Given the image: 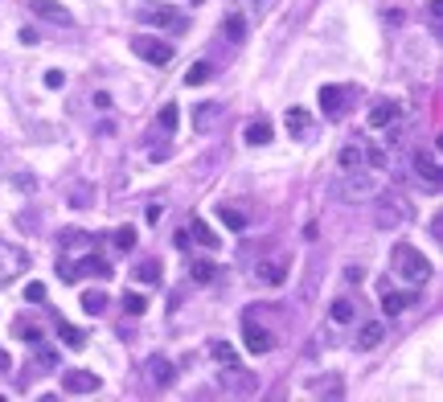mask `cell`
Instances as JSON below:
<instances>
[{
  "mask_svg": "<svg viewBox=\"0 0 443 402\" xmlns=\"http://www.w3.org/2000/svg\"><path fill=\"white\" fill-rule=\"evenodd\" d=\"M374 222H378L382 230H398V226L415 222V205H411V197H407V193H398V189L382 193V197H378V205H374Z\"/></svg>",
  "mask_w": 443,
  "mask_h": 402,
  "instance_id": "1",
  "label": "cell"
},
{
  "mask_svg": "<svg viewBox=\"0 0 443 402\" xmlns=\"http://www.w3.org/2000/svg\"><path fill=\"white\" fill-rule=\"evenodd\" d=\"M394 271H398L407 284H427V279H431V263H427L415 247H407V242L394 247Z\"/></svg>",
  "mask_w": 443,
  "mask_h": 402,
  "instance_id": "2",
  "label": "cell"
},
{
  "mask_svg": "<svg viewBox=\"0 0 443 402\" xmlns=\"http://www.w3.org/2000/svg\"><path fill=\"white\" fill-rule=\"evenodd\" d=\"M140 21L144 25H160V29H173V33H185L189 29V16L173 4H144L140 8Z\"/></svg>",
  "mask_w": 443,
  "mask_h": 402,
  "instance_id": "3",
  "label": "cell"
},
{
  "mask_svg": "<svg viewBox=\"0 0 443 402\" xmlns=\"http://www.w3.org/2000/svg\"><path fill=\"white\" fill-rule=\"evenodd\" d=\"M25 271H29V251L16 247V242H0V288L21 279Z\"/></svg>",
  "mask_w": 443,
  "mask_h": 402,
  "instance_id": "4",
  "label": "cell"
},
{
  "mask_svg": "<svg viewBox=\"0 0 443 402\" xmlns=\"http://www.w3.org/2000/svg\"><path fill=\"white\" fill-rule=\"evenodd\" d=\"M131 53H136V58H144L148 66H168V62H173V45H168V41H160V37H148V33L131 37Z\"/></svg>",
  "mask_w": 443,
  "mask_h": 402,
  "instance_id": "5",
  "label": "cell"
},
{
  "mask_svg": "<svg viewBox=\"0 0 443 402\" xmlns=\"http://www.w3.org/2000/svg\"><path fill=\"white\" fill-rule=\"evenodd\" d=\"M62 386H66V394H78V399H86V394H99V374H90V370H70L66 378H62Z\"/></svg>",
  "mask_w": 443,
  "mask_h": 402,
  "instance_id": "6",
  "label": "cell"
},
{
  "mask_svg": "<svg viewBox=\"0 0 443 402\" xmlns=\"http://www.w3.org/2000/svg\"><path fill=\"white\" fill-rule=\"evenodd\" d=\"M242 341H246V349H251V353H271V345H275V337H271L263 325H255L251 316L242 321Z\"/></svg>",
  "mask_w": 443,
  "mask_h": 402,
  "instance_id": "7",
  "label": "cell"
},
{
  "mask_svg": "<svg viewBox=\"0 0 443 402\" xmlns=\"http://www.w3.org/2000/svg\"><path fill=\"white\" fill-rule=\"evenodd\" d=\"M415 173L427 181V189H423V193H431V197H435V193H440V160H435V152H419V156H415Z\"/></svg>",
  "mask_w": 443,
  "mask_h": 402,
  "instance_id": "8",
  "label": "cell"
},
{
  "mask_svg": "<svg viewBox=\"0 0 443 402\" xmlns=\"http://www.w3.org/2000/svg\"><path fill=\"white\" fill-rule=\"evenodd\" d=\"M189 238H193L197 247H205V251H218V247H222L218 230H214L210 222H201V218H189Z\"/></svg>",
  "mask_w": 443,
  "mask_h": 402,
  "instance_id": "9",
  "label": "cell"
},
{
  "mask_svg": "<svg viewBox=\"0 0 443 402\" xmlns=\"http://www.w3.org/2000/svg\"><path fill=\"white\" fill-rule=\"evenodd\" d=\"M29 12L41 16V21H53V25H70V12L58 0H29Z\"/></svg>",
  "mask_w": 443,
  "mask_h": 402,
  "instance_id": "10",
  "label": "cell"
},
{
  "mask_svg": "<svg viewBox=\"0 0 443 402\" xmlns=\"http://www.w3.org/2000/svg\"><path fill=\"white\" fill-rule=\"evenodd\" d=\"M320 107H325V115H345L349 90H345V86H325V90H320Z\"/></svg>",
  "mask_w": 443,
  "mask_h": 402,
  "instance_id": "11",
  "label": "cell"
},
{
  "mask_svg": "<svg viewBox=\"0 0 443 402\" xmlns=\"http://www.w3.org/2000/svg\"><path fill=\"white\" fill-rule=\"evenodd\" d=\"M283 275H288V255H271L267 263H259V279H263V284L279 288V284H283Z\"/></svg>",
  "mask_w": 443,
  "mask_h": 402,
  "instance_id": "12",
  "label": "cell"
},
{
  "mask_svg": "<svg viewBox=\"0 0 443 402\" xmlns=\"http://www.w3.org/2000/svg\"><path fill=\"white\" fill-rule=\"evenodd\" d=\"M382 337H386V321H366L357 333V353H370L374 345H382Z\"/></svg>",
  "mask_w": 443,
  "mask_h": 402,
  "instance_id": "13",
  "label": "cell"
},
{
  "mask_svg": "<svg viewBox=\"0 0 443 402\" xmlns=\"http://www.w3.org/2000/svg\"><path fill=\"white\" fill-rule=\"evenodd\" d=\"M144 374H148V382H152V386H160V390H164V386L173 382V362H168V357H148Z\"/></svg>",
  "mask_w": 443,
  "mask_h": 402,
  "instance_id": "14",
  "label": "cell"
},
{
  "mask_svg": "<svg viewBox=\"0 0 443 402\" xmlns=\"http://www.w3.org/2000/svg\"><path fill=\"white\" fill-rule=\"evenodd\" d=\"M370 189H374L370 173H357V168H353V177H349V189H341V201H362V197H370Z\"/></svg>",
  "mask_w": 443,
  "mask_h": 402,
  "instance_id": "15",
  "label": "cell"
},
{
  "mask_svg": "<svg viewBox=\"0 0 443 402\" xmlns=\"http://www.w3.org/2000/svg\"><path fill=\"white\" fill-rule=\"evenodd\" d=\"M283 123H288V131H292L296 140H304V136H308V127H312V115H308L304 107H288Z\"/></svg>",
  "mask_w": 443,
  "mask_h": 402,
  "instance_id": "16",
  "label": "cell"
},
{
  "mask_svg": "<svg viewBox=\"0 0 443 402\" xmlns=\"http://www.w3.org/2000/svg\"><path fill=\"white\" fill-rule=\"evenodd\" d=\"M411 304H415V292H386V296H382V312H386L390 321H394L403 308H411Z\"/></svg>",
  "mask_w": 443,
  "mask_h": 402,
  "instance_id": "17",
  "label": "cell"
},
{
  "mask_svg": "<svg viewBox=\"0 0 443 402\" xmlns=\"http://www.w3.org/2000/svg\"><path fill=\"white\" fill-rule=\"evenodd\" d=\"M58 362H62V353H58V349H49V345H37V349H33V370H29V374H49Z\"/></svg>",
  "mask_w": 443,
  "mask_h": 402,
  "instance_id": "18",
  "label": "cell"
},
{
  "mask_svg": "<svg viewBox=\"0 0 443 402\" xmlns=\"http://www.w3.org/2000/svg\"><path fill=\"white\" fill-rule=\"evenodd\" d=\"M74 267H78V275H99V279L111 275V263L94 259V251H82V263H74Z\"/></svg>",
  "mask_w": 443,
  "mask_h": 402,
  "instance_id": "19",
  "label": "cell"
},
{
  "mask_svg": "<svg viewBox=\"0 0 443 402\" xmlns=\"http://www.w3.org/2000/svg\"><path fill=\"white\" fill-rule=\"evenodd\" d=\"M222 386H230L234 394H251L255 378H251V374H242V370H234V366H226V374H222Z\"/></svg>",
  "mask_w": 443,
  "mask_h": 402,
  "instance_id": "20",
  "label": "cell"
},
{
  "mask_svg": "<svg viewBox=\"0 0 443 402\" xmlns=\"http://www.w3.org/2000/svg\"><path fill=\"white\" fill-rule=\"evenodd\" d=\"M398 119V103H374L370 111V127H390Z\"/></svg>",
  "mask_w": 443,
  "mask_h": 402,
  "instance_id": "21",
  "label": "cell"
},
{
  "mask_svg": "<svg viewBox=\"0 0 443 402\" xmlns=\"http://www.w3.org/2000/svg\"><path fill=\"white\" fill-rule=\"evenodd\" d=\"M362 160H366V144H345V148H341V173L362 168Z\"/></svg>",
  "mask_w": 443,
  "mask_h": 402,
  "instance_id": "22",
  "label": "cell"
},
{
  "mask_svg": "<svg viewBox=\"0 0 443 402\" xmlns=\"http://www.w3.org/2000/svg\"><path fill=\"white\" fill-rule=\"evenodd\" d=\"M189 279H193V284H214V279H218V267H214L210 259H193V263H189Z\"/></svg>",
  "mask_w": 443,
  "mask_h": 402,
  "instance_id": "23",
  "label": "cell"
},
{
  "mask_svg": "<svg viewBox=\"0 0 443 402\" xmlns=\"http://www.w3.org/2000/svg\"><path fill=\"white\" fill-rule=\"evenodd\" d=\"M271 123H263V119H255V123H246V131H242V140L246 144H271Z\"/></svg>",
  "mask_w": 443,
  "mask_h": 402,
  "instance_id": "24",
  "label": "cell"
},
{
  "mask_svg": "<svg viewBox=\"0 0 443 402\" xmlns=\"http://www.w3.org/2000/svg\"><path fill=\"white\" fill-rule=\"evenodd\" d=\"M218 218H222V222H226V230H234V234H242V230H246V214H242V210H234V205H222V210H218Z\"/></svg>",
  "mask_w": 443,
  "mask_h": 402,
  "instance_id": "25",
  "label": "cell"
},
{
  "mask_svg": "<svg viewBox=\"0 0 443 402\" xmlns=\"http://www.w3.org/2000/svg\"><path fill=\"white\" fill-rule=\"evenodd\" d=\"M94 242H90V234H82V230H66L62 234V255L66 251H90Z\"/></svg>",
  "mask_w": 443,
  "mask_h": 402,
  "instance_id": "26",
  "label": "cell"
},
{
  "mask_svg": "<svg viewBox=\"0 0 443 402\" xmlns=\"http://www.w3.org/2000/svg\"><path fill=\"white\" fill-rule=\"evenodd\" d=\"M58 337H62V345H70V349H82V345H86V333L74 329V325H66V321H58Z\"/></svg>",
  "mask_w": 443,
  "mask_h": 402,
  "instance_id": "27",
  "label": "cell"
},
{
  "mask_svg": "<svg viewBox=\"0 0 443 402\" xmlns=\"http://www.w3.org/2000/svg\"><path fill=\"white\" fill-rule=\"evenodd\" d=\"M210 357L222 362V366H238V353H234L230 341H210Z\"/></svg>",
  "mask_w": 443,
  "mask_h": 402,
  "instance_id": "28",
  "label": "cell"
},
{
  "mask_svg": "<svg viewBox=\"0 0 443 402\" xmlns=\"http://www.w3.org/2000/svg\"><path fill=\"white\" fill-rule=\"evenodd\" d=\"M156 127H160L164 136H173V131H177V103H164V107H160V115H156Z\"/></svg>",
  "mask_w": 443,
  "mask_h": 402,
  "instance_id": "29",
  "label": "cell"
},
{
  "mask_svg": "<svg viewBox=\"0 0 443 402\" xmlns=\"http://www.w3.org/2000/svg\"><path fill=\"white\" fill-rule=\"evenodd\" d=\"M107 308V292H82V312L86 316H99Z\"/></svg>",
  "mask_w": 443,
  "mask_h": 402,
  "instance_id": "30",
  "label": "cell"
},
{
  "mask_svg": "<svg viewBox=\"0 0 443 402\" xmlns=\"http://www.w3.org/2000/svg\"><path fill=\"white\" fill-rule=\"evenodd\" d=\"M222 33H226L230 41H246V21H242V16H226V21H222Z\"/></svg>",
  "mask_w": 443,
  "mask_h": 402,
  "instance_id": "31",
  "label": "cell"
},
{
  "mask_svg": "<svg viewBox=\"0 0 443 402\" xmlns=\"http://www.w3.org/2000/svg\"><path fill=\"white\" fill-rule=\"evenodd\" d=\"M210 74H214V66H210V62H193V66L185 70V82H189V86H201Z\"/></svg>",
  "mask_w": 443,
  "mask_h": 402,
  "instance_id": "32",
  "label": "cell"
},
{
  "mask_svg": "<svg viewBox=\"0 0 443 402\" xmlns=\"http://www.w3.org/2000/svg\"><path fill=\"white\" fill-rule=\"evenodd\" d=\"M218 111H222L218 103H205V107H197V111H193V123H197V127L205 131V127H214L210 119H218Z\"/></svg>",
  "mask_w": 443,
  "mask_h": 402,
  "instance_id": "33",
  "label": "cell"
},
{
  "mask_svg": "<svg viewBox=\"0 0 443 402\" xmlns=\"http://www.w3.org/2000/svg\"><path fill=\"white\" fill-rule=\"evenodd\" d=\"M136 279H144V284H160V263H156V259H144V263L136 267Z\"/></svg>",
  "mask_w": 443,
  "mask_h": 402,
  "instance_id": "34",
  "label": "cell"
},
{
  "mask_svg": "<svg viewBox=\"0 0 443 402\" xmlns=\"http://www.w3.org/2000/svg\"><path fill=\"white\" fill-rule=\"evenodd\" d=\"M111 242H115V251H131V247H136V230H131V226H119V230L111 234Z\"/></svg>",
  "mask_w": 443,
  "mask_h": 402,
  "instance_id": "35",
  "label": "cell"
},
{
  "mask_svg": "<svg viewBox=\"0 0 443 402\" xmlns=\"http://www.w3.org/2000/svg\"><path fill=\"white\" fill-rule=\"evenodd\" d=\"M329 316H333L337 325H349V321H353V304H349V300H333V308H329Z\"/></svg>",
  "mask_w": 443,
  "mask_h": 402,
  "instance_id": "36",
  "label": "cell"
},
{
  "mask_svg": "<svg viewBox=\"0 0 443 402\" xmlns=\"http://www.w3.org/2000/svg\"><path fill=\"white\" fill-rule=\"evenodd\" d=\"M123 312H127V316H144V312H148V300L131 292V296H123Z\"/></svg>",
  "mask_w": 443,
  "mask_h": 402,
  "instance_id": "37",
  "label": "cell"
},
{
  "mask_svg": "<svg viewBox=\"0 0 443 402\" xmlns=\"http://www.w3.org/2000/svg\"><path fill=\"white\" fill-rule=\"evenodd\" d=\"M58 275H62L66 284H74V279H78V267L70 263V255H62V259H58Z\"/></svg>",
  "mask_w": 443,
  "mask_h": 402,
  "instance_id": "38",
  "label": "cell"
},
{
  "mask_svg": "<svg viewBox=\"0 0 443 402\" xmlns=\"http://www.w3.org/2000/svg\"><path fill=\"white\" fill-rule=\"evenodd\" d=\"M25 300H29V304H45V284H37V279H33V284L25 288Z\"/></svg>",
  "mask_w": 443,
  "mask_h": 402,
  "instance_id": "39",
  "label": "cell"
},
{
  "mask_svg": "<svg viewBox=\"0 0 443 402\" xmlns=\"http://www.w3.org/2000/svg\"><path fill=\"white\" fill-rule=\"evenodd\" d=\"M90 185H74V193H70V205H90V193H86Z\"/></svg>",
  "mask_w": 443,
  "mask_h": 402,
  "instance_id": "40",
  "label": "cell"
},
{
  "mask_svg": "<svg viewBox=\"0 0 443 402\" xmlns=\"http://www.w3.org/2000/svg\"><path fill=\"white\" fill-rule=\"evenodd\" d=\"M12 333H16V337H25V341H37V337H41V329H37V325H12Z\"/></svg>",
  "mask_w": 443,
  "mask_h": 402,
  "instance_id": "41",
  "label": "cell"
},
{
  "mask_svg": "<svg viewBox=\"0 0 443 402\" xmlns=\"http://www.w3.org/2000/svg\"><path fill=\"white\" fill-rule=\"evenodd\" d=\"M440 0H427V21H431V33H440Z\"/></svg>",
  "mask_w": 443,
  "mask_h": 402,
  "instance_id": "42",
  "label": "cell"
},
{
  "mask_svg": "<svg viewBox=\"0 0 443 402\" xmlns=\"http://www.w3.org/2000/svg\"><path fill=\"white\" fill-rule=\"evenodd\" d=\"M62 82H66V74H62V70H45V86H49V90H58Z\"/></svg>",
  "mask_w": 443,
  "mask_h": 402,
  "instance_id": "43",
  "label": "cell"
},
{
  "mask_svg": "<svg viewBox=\"0 0 443 402\" xmlns=\"http://www.w3.org/2000/svg\"><path fill=\"white\" fill-rule=\"evenodd\" d=\"M160 218H164V205H160V201H152V205H148V222H156V226H160Z\"/></svg>",
  "mask_w": 443,
  "mask_h": 402,
  "instance_id": "44",
  "label": "cell"
},
{
  "mask_svg": "<svg viewBox=\"0 0 443 402\" xmlns=\"http://www.w3.org/2000/svg\"><path fill=\"white\" fill-rule=\"evenodd\" d=\"M21 41L25 45H37V29H21Z\"/></svg>",
  "mask_w": 443,
  "mask_h": 402,
  "instance_id": "45",
  "label": "cell"
},
{
  "mask_svg": "<svg viewBox=\"0 0 443 402\" xmlns=\"http://www.w3.org/2000/svg\"><path fill=\"white\" fill-rule=\"evenodd\" d=\"M189 4H201V0H189Z\"/></svg>",
  "mask_w": 443,
  "mask_h": 402,
  "instance_id": "46",
  "label": "cell"
}]
</instances>
